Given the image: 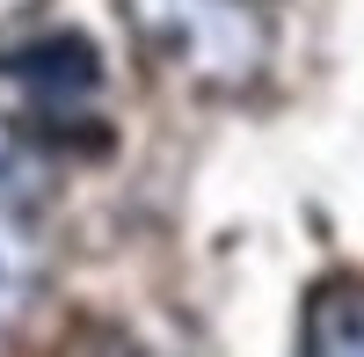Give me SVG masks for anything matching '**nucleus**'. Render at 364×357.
I'll return each mask as SVG.
<instances>
[{
	"label": "nucleus",
	"instance_id": "f257e3e1",
	"mask_svg": "<svg viewBox=\"0 0 364 357\" xmlns=\"http://www.w3.org/2000/svg\"><path fill=\"white\" fill-rule=\"evenodd\" d=\"M139 66L204 102L255 95L277 66V22L262 0H117Z\"/></svg>",
	"mask_w": 364,
	"mask_h": 357
},
{
	"label": "nucleus",
	"instance_id": "f03ea898",
	"mask_svg": "<svg viewBox=\"0 0 364 357\" xmlns=\"http://www.w3.org/2000/svg\"><path fill=\"white\" fill-rule=\"evenodd\" d=\"M0 66H8V80H22L29 95H37L44 124H73L66 110H73L80 95H95V87H102L95 44H87V37H73V29H58V37H37V44L8 51Z\"/></svg>",
	"mask_w": 364,
	"mask_h": 357
},
{
	"label": "nucleus",
	"instance_id": "7ed1b4c3",
	"mask_svg": "<svg viewBox=\"0 0 364 357\" xmlns=\"http://www.w3.org/2000/svg\"><path fill=\"white\" fill-rule=\"evenodd\" d=\"M44 277H51V248H44L37 212L0 204V350L22 336L29 307L44 299Z\"/></svg>",
	"mask_w": 364,
	"mask_h": 357
},
{
	"label": "nucleus",
	"instance_id": "20e7f679",
	"mask_svg": "<svg viewBox=\"0 0 364 357\" xmlns=\"http://www.w3.org/2000/svg\"><path fill=\"white\" fill-rule=\"evenodd\" d=\"M299 357H364V277H328V284H314Z\"/></svg>",
	"mask_w": 364,
	"mask_h": 357
},
{
	"label": "nucleus",
	"instance_id": "39448f33",
	"mask_svg": "<svg viewBox=\"0 0 364 357\" xmlns=\"http://www.w3.org/2000/svg\"><path fill=\"white\" fill-rule=\"evenodd\" d=\"M22 168H29V132L0 110V204H8V190L22 183Z\"/></svg>",
	"mask_w": 364,
	"mask_h": 357
},
{
	"label": "nucleus",
	"instance_id": "423d86ee",
	"mask_svg": "<svg viewBox=\"0 0 364 357\" xmlns=\"http://www.w3.org/2000/svg\"><path fill=\"white\" fill-rule=\"evenodd\" d=\"M37 8H44V0H0V29L22 22V15H37Z\"/></svg>",
	"mask_w": 364,
	"mask_h": 357
}]
</instances>
